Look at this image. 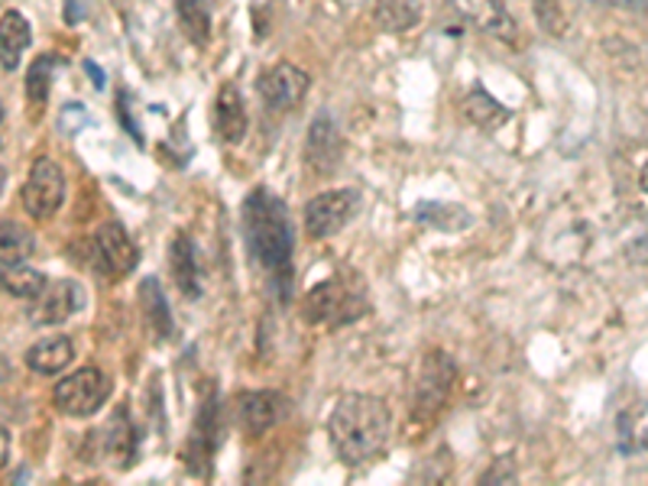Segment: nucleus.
<instances>
[{
	"label": "nucleus",
	"mask_w": 648,
	"mask_h": 486,
	"mask_svg": "<svg viewBox=\"0 0 648 486\" xmlns=\"http://www.w3.org/2000/svg\"><path fill=\"white\" fill-rule=\"evenodd\" d=\"M56 66H59V59L56 56H39L30 71H26V94H30V101L33 104H46V98H49V84H53V75H56Z\"/></svg>",
	"instance_id": "25"
},
{
	"label": "nucleus",
	"mask_w": 648,
	"mask_h": 486,
	"mask_svg": "<svg viewBox=\"0 0 648 486\" xmlns=\"http://www.w3.org/2000/svg\"><path fill=\"white\" fill-rule=\"evenodd\" d=\"M169 267H172V276H175V285L182 289V295L198 298V292H202L198 260H195V247L185 234H175V240L169 247Z\"/></svg>",
	"instance_id": "21"
},
{
	"label": "nucleus",
	"mask_w": 648,
	"mask_h": 486,
	"mask_svg": "<svg viewBox=\"0 0 648 486\" xmlns=\"http://www.w3.org/2000/svg\"><path fill=\"white\" fill-rule=\"evenodd\" d=\"M81 305H84V292H81L78 282H72V279L46 282V289L33 298L30 321L33 325H62Z\"/></svg>",
	"instance_id": "9"
},
{
	"label": "nucleus",
	"mask_w": 648,
	"mask_h": 486,
	"mask_svg": "<svg viewBox=\"0 0 648 486\" xmlns=\"http://www.w3.org/2000/svg\"><path fill=\"white\" fill-rule=\"evenodd\" d=\"M454 376H457L454 360L444 350L425 353L422 370H419V380H416V406H412V412H416L419 421H432L447 406Z\"/></svg>",
	"instance_id": "5"
},
{
	"label": "nucleus",
	"mask_w": 648,
	"mask_h": 486,
	"mask_svg": "<svg viewBox=\"0 0 648 486\" xmlns=\"http://www.w3.org/2000/svg\"><path fill=\"white\" fill-rule=\"evenodd\" d=\"M66 202V176L53 159H36L23 185V208L36 221H49Z\"/></svg>",
	"instance_id": "6"
},
{
	"label": "nucleus",
	"mask_w": 648,
	"mask_h": 486,
	"mask_svg": "<svg viewBox=\"0 0 648 486\" xmlns=\"http://www.w3.org/2000/svg\"><path fill=\"white\" fill-rule=\"evenodd\" d=\"M179 23L192 43L205 46L212 36V0H179Z\"/></svg>",
	"instance_id": "23"
},
{
	"label": "nucleus",
	"mask_w": 648,
	"mask_h": 486,
	"mask_svg": "<svg viewBox=\"0 0 648 486\" xmlns=\"http://www.w3.org/2000/svg\"><path fill=\"white\" fill-rule=\"evenodd\" d=\"M107 396H111L107 373L98 370V366H81V370H75L72 376L59 380V386L53 393V403L62 416L88 418L107 403Z\"/></svg>",
	"instance_id": "4"
},
{
	"label": "nucleus",
	"mask_w": 648,
	"mask_h": 486,
	"mask_svg": "<svg viewBox=\"0 0 648 486\" xmlns=\"http://www.w3.org/2000/svg\"><path fill=\"white\" fill-rule=\"evenodd\" d=\"M7 461H10V431L0 425V471L7 467Z\"/></svg>",
	"instance_id": "30"
},
{
	"label": "nucleus",
	"mask_w": 648,
	"mask_h": 486,
	"mask_svg": "<svg viewBox=\"0 0 648 486\" xmlns=\"http://www.w3.org/2000/svg\"><path fill=\"white\" fill-rule=\"evenodd\" d=\"M639 189L648 195V162L643 166V172H639Z\"/></svg>",
	"instance_id": "33"
},
{
	"label": "nucleus",
	"mask_w": 648,
	"mask_h": 486,
	"mask_svg": "<svg viewBox=\"0 0 648 486\" xmlns=\"http://www.w3.org/2000/svg\"><path fill=\"white\" fill-rule=\"evenodd\" d=\"M84 69H88V75H94V84H98V88H101V84H104V75H101V71H98V66H91V63H88V66H84Z\"/></svg>",
	"instance_id": "32"
},
{
	"label": "nucleus",
	"mask_w": 648,
	"mask_h": 486,
	"mask_svg": "<svg viewBox=\"0 0 648 486\" xmlns=\"http://www.w3.org/2000/svg\"><path fill=\"white\" fill-rule=\"evenodd\" d=\"M3 185H7V169L0 166V192H3Z\"/></svg>",
	"instance_id": "34"
},
{
	"label": "nucleus",
	"mask_w": 648,
	"mask_h": 486,
	"mask_svg": "<svg viewBox=\"0 0 648 486\" xmlns=\"http://www.w3.org/2000/svg\"><path fill=\"white\" fill-rule=\"evenodd\" d=\"M532 10H535V16H538V26H542L548 36H565L568 20H565L561 0H532Z\"/></svg>",
	"instance_id": "27"
},
{
	"label": "nucleus",
	"mask_w": 648,
	"mask_h": 486,
	"mask_svg": "<svg viewBox=\"0 0 648 486\" xmlns=\"http://www.w3.org/2000/svg\"><path fill=\"white\" fill-rule=\"evenodd\" d=\"M94 250H98V260L107 273L114 276H127L137 270L140 263V250L137 244L130 240V234L124 230V224L117 221H104L94 234Z\"/></svg>",
	"instance_id": "11"
},
{
	"label": "nucleus",
	"mask_w": 648,
	"mask_h": 486,
	"mask_svg": "<svg viewBox=\"0 0 648 486\" xmlns=\"http://www.w3.org/2000/svg\"><path fill=\"white\" fill-rule=\"evenodd\" d=\"M629 260H633V263H648V230L629 247Z\"/></svg>",
	"instance_id": "29"
},
{
	"label": "nucleus",
	"mask_w": 648,
	"mask_h": 486,
	"mask_svg": "<svg viewBox=\"0 0 648 486\" xmlns=\"http://www.w3.org/2000/svg\"><path fill=\"white\" fill-rule=\"evenodd\" d=\"M36 253V237L30 227L16 224V221H0V263L13 267L23 263Z\"/></svg>",
	"instance_id": "22"
},
{
	"label": "nucleus",
	"mask_w": 648,
	"mask_h": 486,
	"mask_svg": "<svg viewBox=\"0 0 648 486\" xmlns=\"http://www.w3.org/2000/svg\"><path fill=\"white\" fill-rule=\"evenodd\" d=\"M192 444H195L192 471L208 474V464H212V457H215V448H217V403L212 393H208V399L202 403V412H198V418H195Z\"/></svg>",
	"instance_id": "19"
},
{
	"label": "nucleus",
	"mask_w": 648,
	"mask_h": 486,
	"mask_svg": "<svg viewBox=\"0 0 648 486\" xmlns=\"http://www.w3.org/2000/svg\"><path fill=\"white\" fill-rule=\"evenodd\" d=\"M243 237L253 253V260L273 273L286 279L292 250H295V234H292V217L280 195L270 189H253L243 202Z\"/></svg>",
	"instance_id": "2"
},
{
	"label": "nucleus",
	"mask_w": 648,
	"mask_h": 486,
	"mask_svg": "<svg viewBox=\"0 0 648 486\" xmlns=\"http://www.w3.org/2000/svg\"><path fill=\"white\" fill-rule=\"evenodd\" d=\"M30 39H33V33H30L26 16L20 10H7L0 16V66L7 71L16 69L23 53L30 49Z\"/></svg>",
	"instance_id": "15"
},
{
	"label": "nucleus",
	"mask_w": 648,
	"mask_h": 486,
	"mask_svg": "<svg viewBox=\"0 0 648 486\" xmlns=\"http://www.w3.org/2000/svg\"><path fill=\"white\" fill-rule=\"evenodd\" d=\"M104 451L114 461V467H130L137 457V428L127 416V409H117L104 431Z\"/></svg>",
	"instance_id": "18"
},
{
	"label": "nucleus",
	"mask_w": 648,
	"mask_h": 486,
	"mask_svg": "<svg viewBox=\"0 0 648 486\" xmlns=\"http://www.w3.org/2000/svg\"><path fill=\"white\" fill-rule=\"evenodd\" d=\"M140 312H144V321L152 328V335L159 341H169L175 338V321H172V312H169V302L162 295V285L156 276H146L144 285H140Z\"/></svg>",
	"instance_id": "17"
},
{
	"label": "nucleus",
	"mask_w": 648,
	"mask_h": 486,
	"mask_svg": "<svg viewBox=\"0 0 648 486\" xmlns=\"http://www.w3.org/2000/svg\"><path fill=\"white\" fill-rule=\"evenodd\" d=\"M361 195L354 189H334V192H321L308 202L305 208V230L315 240H328L334 234H341L348 227V221L357 214Z\"/></svg>",
	"instance_id": "7"
},
{
	"label": "nucleus",
	"mask_w": 648,
	"mask_h": 486,
	"mask_svg": "<svg viewBox=\"0 0 648 486\" xmlns=\"http://www.w3.org/2000/svg\"><path fill=\"white\" fill-rule=\"evenodd\" d=\"M0 289L16 295V298H36L46 289V276L39 270L23 267V263H13V267L0 270Z\"/></svg>",
	"instance_id": "24"
},
{
	"label": "nucleus",
	"mask_w": 648,
	"mask_h": 486,
	"mask_svg": "<svg viewBox=\"0 0 648 486\" xmlns=\"http://www.w3.org/2000/svg\"><path fill=\"white\" fill-rule=\"evenodd\" d=\"M447 10L461 23H467V26L487 33V36H497L503 43L515 39V23L505 13L503 0H447Z\"/></svg>",
	"instance_id": "10"
},
{
	"label": "nucleus",
	"mask_w": 648,
	"mask_h": 486,
	"mask_svg": "<svg viewBox=\"0 0 648 486\" xmlns=\"http://www.w3.org/2000/svg\"><path fill=\"white\" fill-rule=\"evenodd\" d=\"M419 217H425L432 227H441V230H454L461 224H454V217H470L464 208H454V205H422L419 208Z\"/></svg>",
	"instance_id": "28"
},
{
	"label": "nucleus",
	"mask_w": 648,
	"mask_h": 486,
	"mask_svg": "<svg viewBox=\"0 0 648 486\" xmlns=\"http://www.w3.org/2000/svg\"><path fill=\"white\" fill-rule=\"evenodd\" d=\"M366 285L357 273H338V276L318 282L302 298V318L308 325L341 328L366 315Z\"/></svg>",
	"instance_id": "3"
},
{
	"label": "nucleus",
	"mask_w": 648,
	"mask_h": 486,
	"mask_svg": "<svg viewBox=\"0 0 648 486\" xmlns=\"http://www.w3.org/2000/svg\"><path fill=\"white\" fill-rule=\"evenodd\" d=\"M464 117L474 124V127H480V131H487V134H493V131H500L509 124V117H512V111L503 108L487 88H474L467 98H464Z\"/></svg>",
	"instance_id": "20"
},
{
	"label": "nucleus",
	"mask_w": 648,
	"mask_h": 486,
	"mask_svg": "<svg viewBox=\"0 0 648 486\" xmlns=\"http://www.w3.org/2000/svg\"><path fill=\"white\" fill-rule=\"evenodd\" d=\"M286 412V403L280 393H270V389H260V393H247L240 396V425L247 434H263L270 431L280 418Z\"/></svg>",
	"instance_id": "13"
},
{
	"label": "nucleus",
	"mask_w": 648,
	"mask_h": 486,
	"mask_svg": "<svg viewBox=\"0 0 648 486\" xmlns=\"http://www.w3.org/2000/svg\"><path fill=\"white\" fill-rule=\"evenodd\" d=\"M379 16L389 30H409L422 20V0H386Z\"/></svg>",
	"instance_id": "26"
},
{
	"label": "nucleus",
	"mask_w": 648,
	"mask_h": 486,
	"mask_svg": "<svg viewBox=\"0 0 648 486\" xmlns=\"http://www.w3.org/2000/svg\"><path fill=\"white\" fill-rule=\"evenodd\" d=\"M215 131L224 143H240L247 134V111H243V98L234 81L217 88Z\"/></svg>",
	"instance_id": "14"
},
{
	"label": "nucleus",
	"mask_w": 648,
	"mask_h": 486,
	"mask_svg": "<svg viewBox=\"0 0 648 486\" xmlns=\"http://www.w3.org/2000/svg\"><path fill=\"white\" fill-rule=\"evenodd\" d=\"M636 434H639V444L648 451V409H646V416L639 418V431H636Z\"/></svg>",
	"instance_id": "31"
},
{
	"label": "nucleus",
	"mask_w": 648,
	"mask_h": 486,
	"mask_svg": "<svg viewBox=\"0 0 648 486\" xmlns=\"http://www.w3.org/2000/svg\"><path fill=\"white\" fill-rule=\"evenodd\" d=\"M308 84H311V78L305 71L288 66V63H280V66L260 75L257 91H260V98L270 111H292L308 94Z\"/></svg>",
	"instance_id": "8"
},
{
	"label": "nucleus",
	"mask_w": 648,
	"mask_h": 486,
	"mask_svg": "<svg viewBox=\"0 0 648 486\" xmlns=\"http://www.w3.org/2000/svg\"><path fill=\"white\" fill-rule=\"evenodd\" d=\"M341 134L334 127V121L328 114H318L311 131H308V139H305V162L315 169V172H334V166L341 162Z\"/></svg>",
	"instance_id": "12"
},
{
	"label": "nucleus",
	"mask_w": 648,
	"mask_h": 486,
	"mask_svg": "<svg viewBox=\"0 0 648 486\" xmlns=\"http://www.w3.org/2000/svg\"><path fill=\"white\" fill-rule=\"evenodd\" d=\"M389 431H393V418H389L386 403L366 393L344 396L328 418L334 454L348 467H361V464H370L373 457H379L389 444Z\"/></svg>",
	"instance_id": "1"
},
{
	"label": "nucleus",
	"mask_w": 648,
	"mask_h": 486,
	"mask_svg": "<svg viewBox=\"0 0 648 486\" xmlns=\"http://www.w3.org/2000/svg\"><path fill=\"white\" fill-rule=\"evenodd\" d=\"M75 357V344L62 335H53V338H39L33 348L26 350V366L33 373H43V376H56L62 373Z\"/></svg>",
	"instance_id": "16"
}]
</instances>
